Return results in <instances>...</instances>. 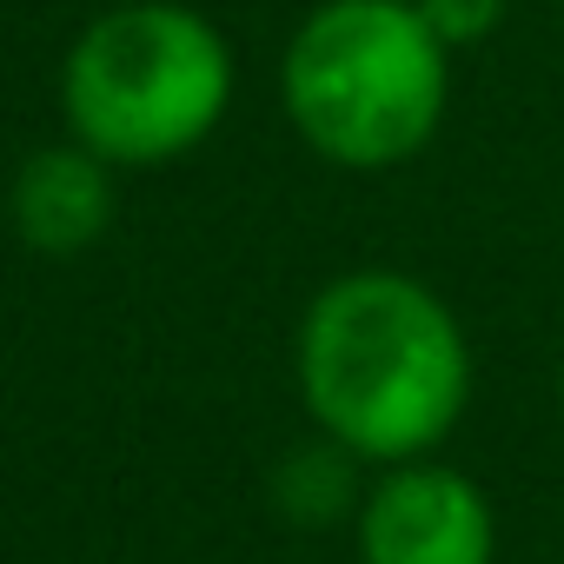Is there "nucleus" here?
I'll list each match as a JSON object with an SVG mask.
<instances>
[{
  "instance_id": "nucleus-1",
  "label": "nucleus",
  "mask_w": 564,
  "mask_h": 564,
  "mask_svg": "<svg viewBox=\"0 0 564 564\" xmlns=\"http://www.w3.org/2000/svg\"><path fill=\"white\" fill-rule=\"evenodd\" d=\"M293 386L319 438L386 471L432 458L471 405V339L458 313L399 265H352L293 326Z\"/></svg>"
},
{
  "instance_id": "nucleus-2",
  "label": "nucleus",
  "mask_w": 564,
  "mask_h": 564,
  "mask_svg": "<svg viewBox=\"0 0 564 564\" xmlns=\"http://www.w3.org/2000/svg\"><path fill=\"white\" fill-rule=\"evenodd\" d=\"M279 107L339 173L419 160L452 107V47L412 0H319L279 54Z\"/></svg>"
},
{
  "instance_id": "nucleus-3",
  "label": "nucleus",
  "mask_w": 564,
  "mask_h": 564,
  "mask_svg": "<svg viewBox=\"0 0 564 564\" xmlns=\"http://www.w3.org/2000/svg\"><path fill=\"white\" fill-rule=\"evenodd\" d=\"M232 87V47L199 8L120 0L61 61V127L113 173H160L219 133Z\"/></svg>"
},
{
  "instance_id": "nucleus-4",
  "label": "nucleus",
  "mask_w": 564,
  "mask_h": 564,
  "mask_svg": "<svg viewBox=\"0 0 564 564\" xmlns=\"http://www.w3.org/2000/svg\"><path fill=\"white\" fill-rule=\"evenodd\" d=\"M359 564H498V511L445 458H405L366 478L352 511Z\"/></svg>"
},
{
  "instance_id": "nucleus-5",
  "label": "nucleus",
  "mask_w": 564,
  "mask_h": 564,
  "mask_svg": "<svg viewBox=\"0 0 564 564\" xmlns=\"http://www.w3.org/2000/svg\"><path fill=\"white\" fill-rule=\"evenodd\" d=\"M113 166L100 153H87L80 140H54L41 153H28L8 180V226L28 252L41 259H80L87 246L107 239L113 226Z\"/></svg>"
},
{
  "instance_id": "nucleus-6",
  "label": "nucleus",
  "mask_w": 564,
  "mask_h": 564,
  "mask_svg": "<svg viewBox=\"0 0 564 564\" xmlns=\"http://www.w3.org/2000/svg\"><path fill=\"white\" fill-rule=\"evenodd\" d=\"M359 458L346 452V445H333V438H313V445H300L293 458H279V471H272V505L286 511L293 524H339V518H352L359 511V498H366V485H359Z\"/></svg>"
},
{
  "instance_id": "nucleus-7",
  "label": "nucleus",
  "mask_w": 564,
  "mask_h": 564,
  "mask_svg": "<svg viewBox=\"0 0 564 564\" xmlns=\"http://www.w3.org/2000/svg\"><path fill=\"white\" fill-rule=\"evenodd\" d=\"M412 8L425 14V28H432L452 54H465V47H485V41L505 28V8H511V0H412Z\"/></svg>"
},
{
  "instance_id": "nucleus-8",
  "label": "nucleus",
  "mask_w": 564,
  "mask_h": 564,
  "mask_svg": "<svg viewBox=\"0 0 564 564\" xmlns=\"http://www.w3.org/2000/svg\"><path fill=\"white\" fill-rule=\"evenodd\" d=\"M557 399H564V359H557Z\"/></svg>"
}]
</instances>
